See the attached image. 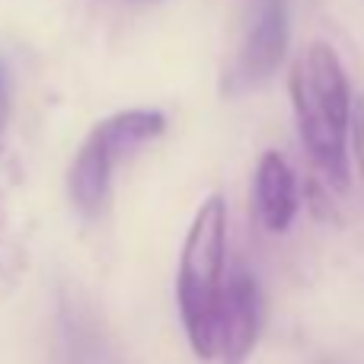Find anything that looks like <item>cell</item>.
Listing matches in <instances>:
<instances>
[{
	"label": "cell",
	"instance_id": "6da1fadb",
	"mask_svg": "<svg viewBox=\"0 0 364 364\" xmlns=\"http://www.w3.org/2000/svg\"><path fill=\"white\" fill-rule=\"evenodd\" d=\"M297 128L310 160L336 188L348 186V115H352V83L333 45H307L288 77Z\"/></svg>",
	"mask_w": 364,
	"mask_h": 364
},
{
	"label": "cell",
	"instance_id": "7a4b0ae2",
	"mask_svg": "<svg viewBox=\"0 0 364 364\" xmlns=\"http://www.w3.org/2000/svg\"><path fill=\"white\" fill-rule=\"evenodd\" d=\"M224 250H227V201L208 195L188 224L179 252L176 301L186 339L198 358H218V307L224 291Z\"/></svg>",
	"mask_w": 364,
	"mask_h": 364
},
{
	"label": "cell",
	"instance_id": "3957f363",
	"mask_svg": "<svg viewBox=\"0 0 364 364\" xmlns=\"http://www.w3.org/2000/svg\"><path fill=\"white\" fill-rule=\"evenodd\" d=\"M166 132V115L160 109H125L102 119L80 144L68 173V192L83 218H96L109 201L115 164L141 151Z\"/></svg>",
	"mask_w": 364,
	"mask_h": 364
},
{
	"label": "cell",
	"instance_id": "277c9868",
	"mask_svg": "<svg viewBox=\"0 0 364 364\" xmlns=\"http://www.w3.org/2000/svg\"><path fill=\"white\" fill-rule=\"evenodd\" d=\"M262 333V294L250 272H237L220 291L218 307V358L246 364Z\"/></svg>",
	"mask_w": 364,
	"mask_h": 364
},
{
	"label": "cell",
	"instance_id": "5b68a950",
	"mask_svg": "<svg viewBox=\"0 0 364 364\" xmlns=\"http://www.w3.org/2000/svg\"><path fill=\"white\" fill-rule=\"evenodd\" d=\"M26 220L19 205V164L10 147L0 144V278L16 282L26 272Z\"/></svg>",
	"mask_w": 364,
	"mask_h": 364
},
{
	"label": "cell",
	"instance_id": "8992f818",
	"mask_svg": "<svg viewBox=\"0 0 364 364\" xmlns=\"http://www.w3.org/2000/svg\"><path fill=\"white\" fill-rule=\"evenodd\" d=\"M256 211L265 230L282 233L297 211V182L288 160L278 151H265L256 166Z\"/></svg>",
	"mask_w": 364,
	"mask_h": 364
},
{
	"label": "cell",
	"instance_id": "52a82bcc",
	"mask_svg": "<svg viewBox=\"0 0 364 364\" xmlns=\"http://www.w3.org/2000/svg\"><path fill=\"white\" fill-rule=\"evenodd\" d=\"M61 336L70 364H115L112 346L83 304H61Z\"/></svg>",
	"mask_w": 364,
	"mask_h": 364
},
{
	"label": "cell",
	"instance_id": "ba28073f",
	"mask_svg": "<svg viewBox=\"0 0 364 364\" xmlns=\"http://www.w3.org/2000/svg\"><path fill=\"white\" fill-rule=\"evenodd\" d=\"M346 141L352 144L355 160H358V170L364 173V100H355L352 102V115H348Z\"/></svg>",
	"mask_w": 364,
	"mask_h": 364
},
{
	"label": "cell",
	"instance_id": "9c48e42d",
	"mask_svg": "<svg viewBox=\"0 0 364 364\" xmlns=\"http://www.w3.org/2000/svg\"><path fill=\"white\" fill-rule=\"evenodd\" d=\"M6 87H10V77H6V68H4V61H0V112H4V106H6Z\"/></svg>",
	"mask_w": 364,
	"mask_h": 364
},
{
	"label": "cell",
	"instance_id": "30bf717a",
	"mask_svg": "<svg viewBox=\"0 0 364 364\" xmlns=\"http://www.w3.org/2000/svg\"><path fill=\"white\" fill-rule=\"evenodd\" d=\"M323 364H342V361H323Z\"/></svg>",
	"mask_w": 364,
	"mask_h": 364
}]
</instances>
